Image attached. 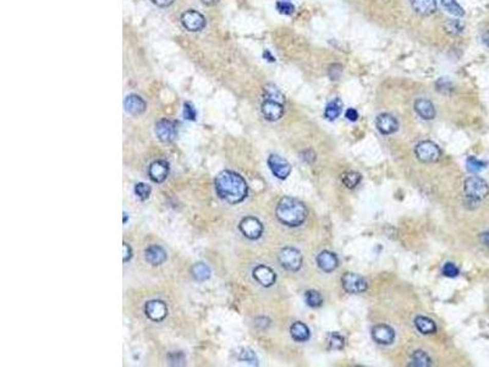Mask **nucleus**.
Returning <instances> with one entry per match:
<instances>
[{
    "mask_svg": "<svg viewBox=\"0 0 489 367\" xmlns=\"http://www.w3.org/2000/svg\"><path fill=\"white\" fill-rule=\"evenodd\" d=\"M215 191L218 196L228 204L236 205L246 198L249 188L244 179L240 174L224 170L215 178Z\"/></svg>",
    "mask_w": 489,
    "mask_h": 367,
    "instance_id": "f257e3e1",
    "label": "nucleus"
},
{
    "mask_svg": "<svg viewBox=\"0 0 489 367\" xmlns=\"http://www.w3.org/2000/svg\"><path fill=\"white\" fill-rule=\"evenodd\" d=\"M276 218L283 224L289 227H298L306 221L307 209L300 199L294 197H283L275 209Z\"/></svg>",
    "mask_w": 489,
    "mask_h": 367,
    "instance_id": "f03ea898",
    "label": "nucleus"
},
{
    "mask_svg": "<svg viewBox=\"0 0 489 367\" xmlns=\"http://www.w3.org/2000/svg\"><path fill=\"white\" fill-rule=\"evenodd\" d=\"M464 191L467 198L474 202L482 201L489 194L488 183L479 176H469L464 182Z\"/></svg>",
    "mask_w": 489,
    "mask_h": 367,
    "instance_id": "7ed1b4c3",
    "label": "nucleus"
},
{
    "mask_svg": "<svg viewBox=\"0 0 489 367\" xmlns=\"http://www.w3.org/2000/svg\"><path fill=\"white\" fill-rule=\"evenodd\" d=\"M416 157L421 162L424 163H434L438 162L442 157V151L432 141H422L415 148Z\"/></svg>",
    "mask_w": 489,
    "mask_h": 367,
    "instance_id": "20e7f679",
    "label": "nucleus"
},
{
    "mask_svg": "<svg viewBox=\"0 0 489 367\" xmlns=\"http://www.w3.org/2000/svg\"><path fill=\"white\" fill-rule=\"evenodd\" d=\"M302 261L304 259H302L301 252L294 247H284L279 253V262H280L283 268L290 270V272H296L300 269Z\"/></svg>",
    "mask_w": 489,
    "mask_h": 367,
    "instance_id": "39448f33",
    "label": "nucleus"
},
{
    "mask_svg": "<svg viewBox=\"0 0 489 367\" xmlns=\"http://www.w3.org/2000/svg\"><path fill=\"white\" fill-rule=\"evenodd\" d=\"M180 20H181V25L183 26V28L190 32L202 31L205 27V24H207L204 16L196 10L185 11L181 15Z\"/></svg>",
    "mask_w": 489,
    "mask_h": 367,
    "instance_id": "423d86ee",
    "label": "nucleus"
},
{
    "mask_svg": "<svg viewBox=\"0 0 489 367\" xmlns=\"http://www.w3.org/2000/svg\"><path fill=\"white\" fill-rule=\"evenodd\" d=\"M344 290L349 294H361L367 290L366 279L356 273H345L342 278Z\"/></svg>",
    "mask_w": 489,
    "mask_h": 367,
    "instance_id": "0eeeda50",
    "label": "nucleus"
},
{
    "mask_svg": "<svg viewBox=\"0 0 489 367\" xmlns=\"http://www.w3.org/2000/svg\"><path fill=\"white\" fill-rule=\"evenodd\" d=\"M156 131L157 137L159 138L162 142H172L178 136V126L176 122L169 119H162L156 124Z\"/></svg>",
    "mask_w": 489,
    "mask_h": 367,
    "instance_id": "6e6552de",
    "label": "nucleus"
},
{
    "mask_svg": "<svg viewBox=\"0 0 489 367\" xmlns=\"http://www.w3.org/2000/svg\"><path fill=\"white\" fill-rule=\"evenodd\" d=\"M268 166L272 173L274 174L278 179L285 180L290 175L291 173V166L288 160L283 158V157L278 156V154H272L268 158Z\"/></svg>",
    "mask_w": 489,
    "mask_h": 367,
    "instance_id": "1a4fd4ad",
    "label": "nucleus"
},
{
    "mask_svg": "<svg viewBox=\"0 0 489 367\" xmlns=\"http://www.w3.org/2000/svg\"><path fill=\"white\" fill-rule=\"evenodd\" d=\"M240 230L247 239H259L263 233V225L255 217H246L240 222Z\"/></svg>",
    "mask_w": 489,
    "mask_h": 367,
    "instance_id": "9d476101",
    "label": "nucleus"
},
{
    "mask_svg": "<svg viewBox=\"0 0 489 367\" xmlns=\"http://www.w3.org/2000/svg\"><path fill=\"white\" fill-rule=\"evenodd\" d=\"M144 311H146L147 317L154 322H160L168 315V307L163 301L159 300H151L148 301L146 306H144Z\"/></svg>",
    "mask_w": 489,
    "mask_h": 367,
    "instance_id": "9b49d317",
    "label": "nucleus"
},
{
    "mask_svg": "<svg viewBox=\"0 0 489 367\" xmlns=\"http://www.w3.org/2000/svg\"><path fill=\"white\" fill-rule=\"evenodd\" d=\"M372 338L378 344L382 345H389L394 342L395 332L391 327L387 324H377L372 328Z\"/></svg>",
    "mask_w": 489,
    "mask_h": 367,
    "instance_id": "f8f14e48",
    "label": "nucleus"
},
{
    "mask_svg": "<svg viewBox=\"0 0 489 367\" xmlns=\"http://www.w3.org/2000/svg\"><path fill=\"white\" fill-rule=\"evenodd\" d=\"M260 111H262L263 117L267 120L276 121L281 119L283 115H284V104L273 101H266L265 99V102L262 103V107H260Z\"/></svg>",
    "mask_w": 489,
    "mask_h": 367,
    "instance_id": "ddd939ff",
    "label": "nucleus"
},
{
    "mask_svg": "<svg viewBox=\"0 0 489 367\" xmlns=\"http://www.w3.org/2000/svg\"><path fill=\"white\" fill-rule=\"evenodd\" d=\"M375 125H377V129L383 135H391L397 133L399 129V122L397 118L392 117L391 114H388V113L378 115L377 120H375Z\"/></svg>",
    "mask_w": 489,
    "mask_h": 367,
    "instance_id": "4468645a",
    "label": "nucleus"
},
{
    "mask_svg": "<svg viewBox=\"0 0 489 367\" xmlns=\"http://www.w3.org/2000/svg\"><path fill=\"white\" fill-rule=\"evenodd\" d=\"M253 278H255L262 286L269 288V286H272L275 283L276 274L272 268L260 265V266H257L256 268L253 269Z\"/></svg>",
    "mask_w": 489,
    "mask_h": 367,
    "instance_id": "2eb2a0df",
    "label": "nucleus"
},
{
    "mask_svg": "<svg viewBox=\"0 0 489 367\" xmlns=\"http://www.w3.org/2000/svg\"><path fill=\"white\" fill-rule=\"evenodd\" d=\"M169 163L165 160H156L149 166L148 169V175L154 182H163L169 175Z\"/></svg>",
    "mask_w": 489,
    "mask_h": 367,
    "instance_id": "dca6fc26",
    "label": "nucleus"
},
{
    "mask_svg": "<svg viewBox=\"0 0 489 367\" xmlns=\"http://www.w3.org/2000/svg\"><path fill=\"white\" fill-rule=\"evenodd\" d=\"M124 107H125V111H126L128 114L137 117V115L143 114L144 111H146L147 105H146V102H144L140 96L128 95L126 96V98H125L124 101Z\"/></svg>",
    "mask_w": 489,
    "mask_h": 367,
    "instance_id": "f3484780",
    "label": "nucleus"
},
{
    "mask_svg": "<svg viewBox=\"0 0 489 367\" xmlns=\"http://www.w3.org/2000/svg\"><path fill=\"white\" fill-rule=\"evenodd\" d=\"M144 259L149 265L160 266L166 261V252L159 245H151L144 251Z\"/></svg>",
    "mask_w": 489,
    "mask_h": 367,
    "instance_id": "a211bd4d",
    "label": "nucleus"
},
{
    "mask_svg": "<svg viewBox=\"0 0 489 367\" xmlns=\"http://www.w3.org/2000/svg\"><path fill=\"white\" fill-rule=\"evenodd\" d=\"M317 265L323 272L330 273L336 269L339 261H337L335 253L330 252V251H322L317 256Z\"/></svg>",
    "mask_w": 489,
    "mask_h": 367,
    "instance_id": "6ab92c4d",
    "label": "nucleus"
},
{
    "mask_svg": "<svg viewBox=\"0 0 489 367\" xmlns=\"http://www.w3.org/2000/svg\"><path fill=\"white\" fill-rule=\"evenodd\" d=\"M415 111L421 118L424 120H432L436 117V108H434L433 103L428 99L420 98L415 102Z\"/></svg>",
    "mask_w": 489,
    "mask_h": 367,
    "instance_id": "aec40b11",
    "label": "nucleus"
},
{
    "mask_svg": "<svg viewBox=\"0 0 489 367\" xmlns=\"http://www.w3.org/2000/svg\"><path fill=\"white\" fill-rule=\"evenodd\" d=\"M413 10L422 16H429L437 10L436 0H411Z\"/></svg>",
    "mask_w": 489,
    "mask_h": 367,
    "instance_id": "412c9836",
    "label": "nucleus"
},
{
    "mask_svg": "<svg viewBox=\"0 0 489 367\" xmlns=\"http://www.w3.org/2000/svg\"><path fill=\"white\" fill-rule=\"evenodd\" d=\"M263 97H265L266 101L278 102L280 103V104H284L285 103L284 95H283L280 89L275 85H273V83H268V85L265 86V88H263Z\"/></svg>",
    "mask_w": 489,
    "mask_h": 367,
    "instance_id": "4be33fe9",
    "label": "nucleus"
},
{
    "mask_svg": "<svg viewBox=\"0 0 489 367\" xmlns=\"http://www.w3.org/2000/svg\"><path fill=\"white\" fill-rule=\"evenodd\" d=\"M290 333L296 342H306L310 338V329L302 322H295L290 328Z\"/></svg>",
    "mask_w": 489,
    "mask_h": 367,
    "instance_id": "5701e85b",
    "label": "nucleus"
},
{
    "mask_svg": "<svg viewBox=\"0 0 489 367\" xmlns=\"http://www.w3.org/2000/svg\"><path fill=\"white\" fill-rule=\"evenodd\" d=\"M415 326L422 334H433L437 332V326L434 321L424 316H417L415 318Z\"/></svg>",
    "mask_w": 489,
    "mask_h": 367,
    "instance_id": "b1692460",
    "label": "nucleus"
},
{
    "mask_svg": "<svg viewBox=\"0 0 489 367\" xmlns=\"http://www.w3.org/2000/svg\"><path fill=\"white\" fill-rule=\"evenodd\" d=\"M342 112H343V102L340 101L339 98H335L331 102L328 103L326 111H324V117H326L328 120H335V119L342 114Z\"/></svg>",
    "mask_w": 489,
    "mask_h": 367,
    "instance_id": "393cba45",
    "label": "nucleus"
},
{
    "mask_svg": "<svg viewBox=\"0 0 489 367\" xmlns=\"http://www.w3.org/2000/svg\"><path fill=\"white\" fill-rule=\"evenodd\" d=\"M410 366L415 367H429L432 366V360L422 350H416L411 355V363Z\"/></svg>",
    "mask_w": 489,
    "mask_h": 367,
    "instance_id": "a878e982",
    "label": "nucleus"
},
{
    "mask_svg": "<svg viewBox=\"0 0 489 367\" xmlns=\"http://www.w3.org/2000/svg\"><path fill=\"white\" fill-rule=\"evenodd\" d=\"M192 274H194L196 281L204 282V281H207V279H209V277H211L212 272H211V268H209V267L205 265V263L198 262V263H196L194 267H192Z\"/></svg>",
    "mask_w": 489,
    "mask_h": 367,
    "instance_id": "bb28decb",
    "label": "nucleus"
},
{
    "mask_svg": "<svg viewBox=\"0 0 489 367\" xmlns=\"http://www.w3.org/2000/svg\"><path fill=\"white\" fill-rule=\"evenodd\" d=\"M362 176L361 174L357 172H349L346 174H344L343 176V182L344 185L346 186L347 189H353L359 185L360 181H361Z\"/></svg>",
    "mask_w": 489,
    "mask_h": 367,
    "instance_id": "cd10ccee",
    "label": "nucleus"
},
{
    "mask_svg": "<svg viewBox=\"0 0 489 367\" xmlns=\"http://www.w3.org/2000/svg\"><path fill=\"white\" fill-rule=\"evenodd\" d=\"M440 2H442V5L450 12V14H453L455 16H464L465 15L464 9H462L461 6H460L458 3H456V0H440Z\"/></svg>",
    "mask_w": 489,
    "mask_h": 367,
    "instance_id": "c85d7f7f",
    "label": "nucleus"
},
{
    "mask_svg": "<svg viewBox=\"0 0 489 367\" xmlns=\"http://www.w3.org/2000/svg\"><path fill=\"white\" fill-rule=\"evenodd\" d=\"M306 302L310 307H319V306L323 304V298L319 292L316 290H308L306 292Z\"/></svg>",
    "mask_w": 489,
    "mask_h": 367,
    "instance_id": "c756f323",
    "label": "nucleus"
},
{
    "mask_svg": "<svg viewBox=\"0 0 489 367\" xmlns=\"http://www.w3.org/2000/svg\"><path fill=\"white\" fill-rule=\"evenodd\" d=\"M328 345L333 350H340L345 345V339L339 333H330L328 336Z\"/></svg>",
    "mask_w": 489,
    "mask_h": 367,
    "instance_id": "7c9ffc66",
    "label": "nucleus"
},
{
    "mask_svg": "<svg viewBox=\"0 0 489 367\" xmlns=\"http://www.w3.org/2000/svg\"><path fill=\"white\" fill-rule=\"evenodd\" d=\"M466 166H467V170L471 173H479L481 170H483L485 167H487V163L482 162L476 158V157H468L467 162H466Z\"/></svg>",
    "mask_w": 489,
    "mask_h": 367,
    "instance_id": "2f4dec72",
    "label": "nucleus"
},
{
    "mask_svg": "<svg viewBox=\"0 0 489 367\" xmlns=\"http://www.w3.org/2000/svg\"><path fill=\"white\" fill-rule=\"evenodd\" d=\"M151 192H152V189H151V186L148 185V183L138 182L135 185V194H136L138 198L142 199V201L149 197Z\"/></svg>",
    "mask_w": 489,
    "mask_h": 367,
    "instance_id": "473e14b6",
    "label": "nucleus"
},
{
    "mask_svg": "<svg viewBox=\"0 0 489 367\" xmlns=\"http://www.w3.org/2000/svg\"><path fill=\"white\" fill-rule=\"evenodd\" d=\"M445 27V31L450 34H459L464 31V25L461 24L459 20H448L444 25Z\"/></svg>",
    "mask_w": 489,
    "mask_h": 367,
    "instance_id": "72a5a7b5",
    "label": "nucleus"
},
{
    "mask_svg": "<svg viewBox=\"0 0 489 367\" xmlns=\"http://www.w3.org/2000/svg\"><path fill=\"white\" fill-rule=\"evenodd\" d=\"M239 360L240 361L250 363V365H258V360H257L256 354L250 349L241 350V353L239 354Z\"/></svg>",
    "mask_w": 489,
    "mask_h": 367,
    "instance_id": "f704fd0d",
    "label": "nucleus"
},
{
    "mask_svg": "<svg viewBox=\"0 0 489 367\" xmlns=\"http://www.w3.org/2000/svg\"><path fill=\"white\" fill-rule=\"evenodd\" d=\"M275 6H276V10L283 15H291L294 14L295 11V6L292 5L291 3L286 2V0H280V2L276 3Z\"/></svg>",
    "mask_w": 489,
    "mask_h": 367,
    "instance_id": "c9c22d12",
    "label": "nucleus"
},
{
    "mask_svg": "<svg viewBox=\"0 0 489 367\" xmlns=\"http://www.w3.org/2000/svg\"><path fill=\"white\" fill-rule=\"evenodd\" d=\"M183 118L190 121H195L197 119V112L191 103L187 102L183 104Z\"/></svg>",
    "mask_w": 489,
    "mask_h": 367,
    "instance_id": "e433bc0d",
    "label": "nucleus"
},
{
    "mask_svg": "<svg viewBox=\"0 0 489 367\" xmlns=\"http://www.w3.org/2000/svg\"><path fill=\"white\" fill-rule=\"evenodd\" d=\"M343 75V66L340 64H331L328 69V76L330 77V80L333 81H336L339 80Z\"/></svg>",
    "mask_w": 489,
    "mask_h": 367,
    "instance_id": "4c0bfd02",
    "label": "nucleus"
},
{
    "mask_svg": "<svg viewBox=\"0 0 489 367\" xmlns=\"http://www.w3.org/2000/svg\"><path fill=\"white\" fill-rule=\"evenodd\" d=\"M437 89L442 93H448L453 91V85L446 77H442V79H439L438 81H437Z\"/></svg>",
    "mask_w": 489,
    "mask_h": 367,
    "instance_id": "58836bf2",
    "label": "nucleus"
},
{
    "mask_svg": "<svg viewBox=\"0 0 489 367\" xmlns=\"http://www.w3.org/2000/svg\"><path fill=\"white\" fill-rule=\"evenodd\" d=\"M443 274L445 277H449V278H454V277L459 274V268L454 265V263L448 262L443 267Z\"/></svg>",
    "mask_w": 489,
    "mask_h": 367,
    "instance_id": "ea45409f",
    "label": "nucleus"
},
{
    "mask_svg": "<svg viewBox=\"0 0 489 367\" xmlns=\"http://www.w3.org/2000/svg\"><path fill=\"white\" fill-rule=\"evenodd\" d=\"M122 250H124V259H122V261L126 263L127 261H130L131 257H133V250H131L130 245L126 243L122 244Z\"/></svg>",
    "mask_w": 489,
    "mask_h": 367,
    "instance_id": "a19ab883",
    "label": "nucleus"
},
{
    "mask_svg": "<svg viewBox=\"0 0 489 367\" xmlns=\"http://www.w3.org/2000/svg\"><path fill=\"white\" fill-rule=\"evenodd\" d=\"M302 156H304L302 157V159L306 160L307 163H312L314 159H316V154H314V152L312 150L305 151V152L302 153Z\"/></svg>",
    "mask_w": 489,
    "mask_h": 367,
    "instance_id": "79ce46f5",
    "label": "nucleus"
},
{
    "mask_svg": "<svg viewBox=\"0 0 489 367\" xmlns=\"http://www.w3.org/2000/svg\"><path fill=\"white\" fill-rule=\"evenodd\" d=\"M345 117L349 119L350 121H356L357 119H359V113H357V111H355L353 108H349L345 113Z\"/></svg>",
    "mask_w": 489,
    "mask_h": 367,
    "instance_id": "37998d69",
    "label": "nucleus"
},
{
    "mask_svg": "<svg viewBox=\"0 0 489 367\" xmlns=\"http://www.w3.org/2000/svg\"><path fill=\"white\" fill-rule=\"evenodd\" d=\"M154 5L159 6V8H168L174 3V0H151Z\"/></svg>",
    "mask_w": 489,
    "mask_h": 367,
    "instance_id": "c03bdc74",
    "label": "nucleus"
},
{
    "mask_svg": "<svg viewBox=\"0 0 489 367\" xmlns=\"http://www.w3.org/2000/svg\"><path fill=\"white\" fill-rule=\"evenodd\" d=\"M479 240H481V243L483 244L484 246H487L489 249V230L484 231V233H482L481 236H479Z\"/></svg>",
    "mask_w": 489,
    "mask_h": 367,
    "instance_id": "a18cd8bd",
    "label": "nucleus"
},
{
    "mask_svg": "<svg viewBox=\"0 0 489 367\" xmlns=\"http://www.w3.org/2000/svg\"><path fill=\"white\" fill-rule=\"evenodd\" d=\"M204 5H214L217 3H219V0H201Z\"/></svg>",
    "mask_w": 489,
    "mask_h": 367,
    "instance_id": "49530a36",
    "label": "nucleus"
},
{
    "mask_svg": "<svg viewBox=\"0 0 489 367\" xmlns=\"http://www.w3.org/2000/svg\"><path fill=\"white\" fill-rule=\"evenodd\" d=\"M483 42L485 43V46L489 47V31L485 32V34L483 36Z\"/></svg>",
    "mask_w": 489,
    "mask_h": 367,
    "instance_id": "de8ad7c7",
    "label": "nucleus"
},
{
    "mask_svg": "<svg viewBox=\"0 0 489 367\" xmlns=\"http://www.w3.org/2000/svg\"><path fill=\"white\" fill-rule=\"evenodd\" d=\"M126 212H124V224L126 223V219H128V217H126Z\"/></svg>",
    "mask_w": 489,
    "mask_h": 367,
    "instance_id": "09e8293b",
    "label": "nucleus"
}]
</instances>
